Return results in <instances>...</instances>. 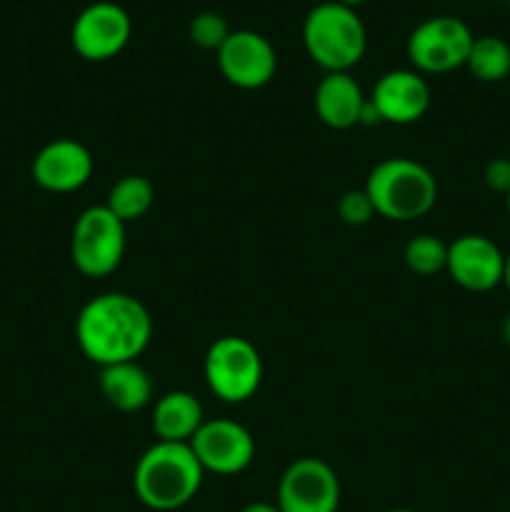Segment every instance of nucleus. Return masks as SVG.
Masks as SVG:
<instances>
[{
	"label": "nucleus",
	"mask_w": 510,
	"mask_h": 512,
	"mask_svg": "<svg viewBox=\"0 0 510 512\" xmlns=\"http://www.w3.org/2000/svg\"><path fill=\"white\" fill-rule=\"evenodd\" d=\"M75 340L80 353L100 368L133 363L153 340V318L135 295L100 293L80 308Z\"/></svg>",
	"instance_id": "f257e3e1"
},
{
	"label": "nucleus",
	"mask_w": 510,
	"mask_h": 512,
	"mask_svg": "<svg viewBox=\"0 0 510 512\" xmlns=\"http://www.w3.org/2000/svg\"><path fill=\"white\" fill-rule=\"evenodd\" d=\"M203 480V465L188 443L158 440L140 455L133 470L135 498L155 512L185 508L200 493Z\"/></svg>",
	"instance_id": "f03ea898"
},
{
	"label": "nucleus",
	"mask_w": 510,
	"mask_h": 512,
	"mask_svg": "<svg viewBox=\"0 0 510 512\" xmlns=\"http://www.w3.org/2000/svg\"><path fill=\"white\" fill-rule=\"evenodd\" d=\"M363 190L375 215L393 223H410L435 208L438 180L423 163L410 158L380 160L368 173Z\"/></svg>",
	"instance_id": "7ed1b4c3"
},
{
	"label": "nucleus",
	"mask_w": 510,
	"mask_h": 512,
	"mask_svg": "<svg viewBox=\"0 0 510 512\" xmlns=\"http://www.w3.org/2000/svg\"><path fill=\"white\" fill-rule=\"evenodd\" d=\"M303 45L325 73H350L363 60L368 48V30L348 5L338 0L315 3L303 20Z\"/></svg>",
	"instance_id": "20e7f679"
},
{
	"label": "nucleus",
	"mask_w": 510,
	"mask_h": 512,
	"mask_svg": "<svg viewBox=\"0 0 510 512\" xmlns=\"http://www.w3.org/2000/svg\"><path fill=\"white\" fill-rule=\"evenodd\" d=\"M125 223L108 205H90L75 218L70 260L85 278H108L125 258Z\"/></svg>",
	"instance_id": "39448f33"
},
{
	"label": "nucleus",
	"mask_w": 510,
	"mask_h": 512,
	"mask_svg": "<svg viewBox=\"0 0 510 512\" xmlns=\"http://www.w3.org/2000/svg\"><path fill=\"white\" fill-rule=\"evenodd\" d=\"M203 375L215 398L238 405L258 393L263 383V358L248 338L223 335L210 343L203 360Z\"/></svg>",
	"instance_id": "423d86ee"
},
{
	"label": "nucleus",
	"mask_w": 510,
	"mask_h": 512,
	"mask_svg": "<svg viewBox=\"0 0 510 512\" xmlns=\"http://www.w3.org/2000/svg\"><path fill=\"white\" fill-rule=\"evenodd\" d=\"M473 30L455 15H433L413 28L405 43L410 65L420 75H443L463 68L473 48Z\"/></svg>",
	"instance_id": "0eeeda50"
},
{
	"label": "nucleus",
	"mask_w": 510,
	"mask_h": 512,
	"mask_svg": "<svg viewBox=\"0 0 510 512\" xmlns=\"http://www.w3.org/2000/svg\"><path fill=\"white\" fill-rule=\"evenodd\" d=\"M133 35V20L123 5L113 0H98L85 5L73 20L70 43L83 60L105 63L125 50Z\"/></svg>",
	"instance_id": "6e6552de"
},
{
	"label": "nucleus",
	"mask_w": 510,
	"mask_h": 512,
	"mask_svg": "<svg viewBox=\"0 0 510 512\" xmlns=\"http://www.w3.org/2000/svg\"><path fill=\"white\" fill-rule=\"evenodd\" d=\"M275 503L283 512H338V473L333 465L313 455L293 460L280 475Z\"/></svg>",
	"instance_id": "1a4fd4ad"
},
{
	"label": "nucleus",
	"mask_w": 510,
	"mask_h": 512,
	"mask_svg": "<svg viewBox=\"0 0 510 512\" xmlns=\"http://www.w3.org/2000/svg\"><path fill=\"white\" fill-rule=\"evenodd\" d=\"M188 445L205 473L223 478L245 473L255 460V440L250 430L228 418L205 420Z\"/></svg>",
	"instance_id": "9d476101"
},
{
	"label": "nucleus",
	"mask_w": 510,
	"mask_h": 512,
	"mask_svg": "<svg viewBox=\"0 0 510 512\" xmlns=\"http://www.w3.org/2000/svg\"><path fill=\"white\" fill-rule=\"evenodd\" d=\"M215 55L223 78L240 90L265 88L278 70V53L273 43L248 28L233 30Z\"/></svg>",
	"instance_id": "9b49d317"
},
{
	"label": "nucleus",
	"mask_w": 510,
	"mask_h": 512,
	"mask_svg": "<svg viewBox=\"0 0 510 512\" xmlns=\"http://www.w3.org/2000/svg\"><path fill=\"white\" fill-rule=\"evenodd\" d=\"M505 255L490 238L468 233L448 243L445 270L455 285L470 293H488L503 285Z\"/></svg>",
	"instance_id": "f8f14e48"
},
{
	"label": "nucleus",
	"mask_w": 510,
	"mask_h": 512,
	"mask_svg": "<svg viewBox=\"0 0 510 512\" xmlns=\"http://www.w3.org/2000/svg\"><path fill=\"white\" fill-rule=\"evenodd\" d=\"M93 153L80 140L58 138L35 153L33 173L35 185L48 193H75L93 178Z\"/></svg>",
	"instance_id": "ddd939ff"
},
{
	"label": "nucleus",
	"mask_w": 510,
	"mask_h": 512,
	"mask_svg": "<svg viewBox=\"0 0 510 512\" xmlns=\"http://www.w3.org/2000/svg\"><path fill=\"white\" fill-rule=\"evenodd\" d=\"M370 103L375 105L383 123L413 125L428 113L430 85L425 75L413 68L388 70L373 85Z\"/></svg>",
	"instance_id": "4468645a"
},
{
	"label": "nucleus",
	"mask_w": 510,
	"mask_h": 512,
	"mask_svg": "<svg viewBox=\"0 0 510 512\" xmlns=\"http://www.w3.org/2000/svg\"><path fill=\"white\" fill-rule=\"evenodd\" d=\"M363 88L350 73H325L313 95V108L320 123L333 130H350L360 125L365 105Z\"/></svg>",
	"instance_id": "2eb2a0df"
},
{
	"label": "nucleus",
	"mask_w": 510,
	"mask_h": 512,
	"mask_svg": "<svg viewBox=\"0 0 510 512\" xmlns=\"http://www.w3.org/2000/svg\"><path fill=\"white\" fill-rule=\"evenodd\" d=\"M203 423V405L188 390H170L155 400L153 433L163 443H190Z\"/></svg>",
	"instance_id": "dca6fc26"
},
{
	"label": "nucleus",
	"mask_w": 510,
	"mask_h": 512,
	"mask_svg": "<svg viewBox=\"0 0 510 512\" xmlns=\"http://www.w3.org/2000/svg\"><path fill=\"white\" fill-rule=\"evenodd\" d=\"M98 388L105 403L120 413H138L153 403V380L138 360L100 368Z\"/></svg>",
	"instance_id": "f3484780"
},
{
	"label": "nucleus",
	"mask_w": 510,
	"mask_h": 512,
	"mask_svg": "<svg viewBox=\"0 0 510 512\" xmlns=\"http://www.w3.org/2000/svg\"><path fill=\"white\" fill-rule=\"evenodd\" d=\"M105 205L128 225L150 213L155 205V185L143 175H125L110 188Z\"/></svg>",
	"instance_id": "a211bd4d"
},
{
	"label": "nucleus",
	"mask_w": 510,
	"mask_h": 512,
	"mask_svg": "<svg viewBox=\"0 0 510 512\" xmlns=\"http://www.w3.org/2000/svg\"><path fill=\"white\" fill-rule=\"evenodd\" d=\"M465 68L480 83H500L510 75V45L498 35L475 38Z\"/></svg>",
	"instance_id": "6ab92c4d"
},
{
	"label": "nucleus",
	"mask_w": 510,
	"mask_h": 512,
	"mask_svg": "<svg viewBox=\"0 0 510 512\" xmlns=\"http://www.w3.org/2000/svg\"><path fill=\"white\" fill-rule=\"evenodd\" d=\"M403 260L408 265V270H413L415 275H435L443 273L445 263H448V243L438 238V235H415L405 243Z\"/></svg>",
	"instance_id": "aec40b11"
},
{
	"label": "nucleus",
	"mask_w": 510,
	"mask_h": 512,
	"mask_svg": "<svg viewBox=\"0 0 510 512\" xmlns=\"http://www.w3.org/2000/svg\"><path fill=\"white\" fill-rule=\"evenodd\" d=\"M233 33L228 25V20L223 18L215 10H203V13L193 15L188 25V35L200 50H215L218 53L223 48V43L228 40V35Z\"/></svg>",
	"instance_id": "412c9836"
},
{
	"label": "nucleus",
	"mask_w": 510,
	"mask_h": 512,
	"mask_svg": "<svg viewBox=\"0 0 510 512\" xmlns=\"http://www.w3.org/2000/svg\"><path fill=\"white\" fill-rule=\"evenodd\" d=\"M338 215L345 225H353V228H360V225H368L370 220L375 218V208L370 203L368 193L363 188L360 190H348V193L340 195L338 200Z\"/></svg>",
	"instance_id": "4be33fe9"
},
{
	"label": "nucleus",
	"mask_w": 510,
	"mask_h": 512,
	"mask_svg": "<svg viewBox=\"0 0 510 512\" xmlns=\"http://www.w3.org/2000/svg\"><path fill=\"white\" fill-rule=\"evenodd\" d=\"M483 180L490 190L495 193H508L510 190V160L508 158H493L483 170Z\"/></svg>",
	"instance_id": "5701e85b"
},
{
	"label": "nucleus",
	"mask_w": 510,
	"mask_h": 512,
	"mask_svg": "<svg viewBox=\"0 0 510 512\" xmlns=\"http://www.w3.org/2000/svg\"><path fill=\"white\" fill-rule=\"evenodd\" d=\"M240 512H283L278 508V503H268V500H255L240 508Z\"/></svg>",
	"instance_id": "b1692460"
},
{
	"label": "nucleus",
	"mask_w": 510,
	"mask_h": 512,
	"mask_svg": "<svg viewBox=\"0 0 510 512\" xmlns=\"http://www.w3.org/2000/svg\"><path fill=\"white\" fill-rule=\"evenodd\" d=\"M503 285L510 295V253L505 255V268H503Z\"/></svg>",
	"instance_id": "393cba45"
},
{
	"label": "nucleus",
	"mask_w": 510,
	"mask_h": 512,
	"mask_svg": "<svg viewBox=\"0 0 510 512\" xmlns=\"http://www.w3.org/2000/svg\"><path fill=\"white\" fill-rule=\"evenodd\" d=\"M503 340L508 343V348H510V313H508V318H505V323H503Z\"/></svg>",
	"instance_id": "a878e982"
},
{
	"label": "nucleus",
	"mask_w": 510,
	"mask_h": 512,
	"mask_svg": "<svg viewBox=\"0 0 510 512\" xmlns=\"http://www.w3.org/2000/svg\"><path fill=\"white\" fill-rule=\"evenodd\" d=\"M338 3H343V5H348V8H358V5H363L365 0H338Z\"/></svg>",
	"instance_id": "bb28decb"
},
{
	"label": "nucleus",
	"mask_w": 510,
	"mask_h": 512,
	"mask_svg": "<svg viewBox=\"0 0 510 512\" xmlns=\"http://www.w3.org/2000/svg\"><path fill=\"white\" fill-rule=\"evenodd\" d=\"M505 210H508V218H510V190L505 193Z\"/></svg>",
	"instance_id": "cd10ccee"
},
{
	"label": "nucleus",
	"mask_w": 510,
	"mask_h": 512,
	"mask_svg": "<svg viewBox=\"0 0 510 512\" xmlns=\"http://www.w3.org/2000/svg\"><path fill=\"white\" fill-rule=\"evenodd\" d=\"M388 512H415V510H408V508H395V510H388Z\"/></svg>",
	"instance_id": "c85d7f7f"
},
{
	"label": "nucleus",
	"mask_w": 510,
	"mask_h": 512,
	"mask_svg": "<svg viewBox=\"0 0 510 512\" xmlns=\"http://www.w3.org/2000/svg\"><path fill=\"white\" fill-rule=\"evenodd\" d=\"M313 3H325V0H313Z\"/></svg>",
	"instance_id": "c756f323"
}]
</instances>
